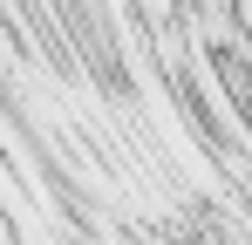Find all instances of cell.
<instances>
[{
	"mask_svg": "<svg viewBox=\"0 0 252 245\" xmlns=\"http://www.w3.org/2000/svg\"><path fill=\"white\" fill-rule=\"evenodd\" d=\"M198 14H211V21L218 14H239V0H198Z\"/></svg>",
	"mask_w": 252,
	"mask_h": 245,
	"instance_id": "obj_1",
	"label": "cell"
}]
</instances>
